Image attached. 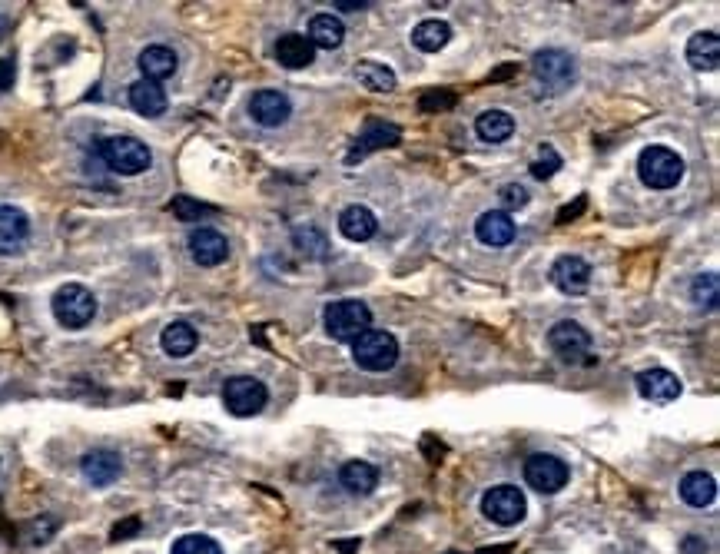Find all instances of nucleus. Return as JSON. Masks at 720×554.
Masks as SVG:
<instances>
[{
    "instance_id": "nucleus-6",
    "label": "nucleus",
    "mask_w": 720,
    "mask_h": 554,
    "mask_svg": "<svg viewBox=\"0 0 720 554\" xmlns=\"http://www.w3.org/2000/svg\"><path fill=\"white\" fill-rule=\"evenodd\" d=\"M482 515H485L488 521H495V525H502V528L518 525V521H525V515H528L525 491L515 488V485H495V488H488L485 498H482Z\"/></svg>"
},
{
    "instance_id": "nucleus-27",
    "label": "nucleus",
    "mask_w": 720,
    "mask_h": 554,
    "mask_svg": "<svg viewBox=\"0 0 720 554\" xmlns=\"http://www.w3.org/2000/svg\"><path fill=\"white\" fill-rule=\"evenodd\" d=\"M342 40H346V27H342L339 17H332V14L312 17V24H309V44L312 47L336 50V47H342Z\"/></svg>"
},
{
    "instance_id": "nucleus-41",
    "label": "nucleus",
    "mask_w": 720,
    "mask_h": 554,
    "mask_svg": "<svg viewBox=\"0 0 720 554\" xmlns=\"http://www.w3.org/2000/svg\"><path fill=\"white\" fill-rule=\"evenodd\" d=\"M339 10H362L365 4H336Z\"/></svg>"
},
{
    "instance_id": "nucleus-3",
    "label": "nucleus",
    "mask_w": 720,
    "mask_h": 554,
    "mask_svg": "<svg viewBox=\"0 0 720 554\" xmlns=\"http://www.w3.org/2000/svg\"><path fill=\"white\" fill-rule=\"evenodd\" d=\"M100 156H103V163H107L110 170L120 173V176H140V173L150 170V163H153L150 146H146L143 140H137V137H110V140H103L100 143Z\"/></svg>"
},
{
    "instance_id": "nucleus-23",
    "label": "nucleus",
    "mask_w": 720,
    "mask_h": 554,
    "mask_svg": "<svg viewBox=\"0 0 720 554\" xmlns=\"http://www.w3.org/2000/svg\"><path fill=\"white\" fill-rule=\"evenodd\" d=\"M176 67H180V60H176L173 50H170V47H163V44L146 47L143 54H140V70H143V80L160 83V80H166V77H173Z\"/></svg>"
},
{
    "instance_id": "nucleus-16",
    "label": "nucleus",
    "mask_w": 720,
    "mask_h": 554,
    "mask_svg": "<svg viewBox=\"0 0 720 554\" xmlns=\"http://www.w3.org/2000/svg\"><path fill=\"white\" fill-rule=\"evenodd\" d=\"M638 392H641V399L667 405V402H674L677 395H681V379H677L674 372H667V369L641 372L638 375Z\"/></svg>"
},
{
    "instance_id": "nucleus-20",
    "label": "nucleus",
    "mask_w": 720,
    "mask_h": 554,
    "mask_svg": "<svg viewBox=\"0 0 720 554\" xmlns=\"http://www.w3.org/2000/svg\"><path fill=\"white\" fill-rule=\"evenodd\" d=\"M312 57H316V47L309 44L306 34H283L276 40V60L283 64L286 70H302L312 64Z\"/></svg>"
},
{
    "instance_id": "nucleus-12",
    "label": "nucleus",
    "mask_w": 720,
    "mask_h": 554,
    "mask_svg": "<svg viewBox=\"0 0 720 554\" xmlns=\"http://www.w3.org/2000/svg\"><path fill=\"white\" fill-rule=\"evenodd\" d=\"M80 472L93 488H107L120 478L123 462L117 452H110V448H93V452L80 458Z\"/></svg>"
},
{
    "instance_id": "nucleus-40",
    "label": "nucleus",
    "mask_w": 720,
    "mask_h": 554,
    "mask_svg": "<svg viewBox=\"0 0 720 554\" xmlns=\"http://www.w3.org/2000/svg\"><path fill=\"white\" fill-rule=\"evenodd\" d=\"M701 551H704V541H701V538H687L684 554H701Z\"/></svg>"
},
{
    "instance_id": "nucleus-22",
    "label": "nucleus",
    "mask_w": 720,
    "mask_h": 554,
    "mask_svg": "<svg viewBox=\"0 0 720 554\" xmlns=\"http://www.w3.org/2000/svg\"><path fill=\"white\" fill-rule=\"evenodd\" d=\"M166 90L160 87V83H153V80H137L130 87V107L140 113V117H160V113L166 110Z\"/></svg>"
},
{
    "instance_id": "nucleus-7",
    "label": "nucleus",
    "mask_w": 720,
    "mask_h": 554,
    "mask_svg": "<svg viewBox=\"0 0 720 554\" xmlns=\"http://www.w3.org/2000/svg\"><path fill=\"white\" fill-rule=\"evenodd\" d=\"M266 402H269L266 385L253 379V375H233V379H226V385H223V405L236 418L259 415L266 409Z\"/></svg>"
},
{
    "instance_id": "nucleus-2",
    "label": "nucleus",
    "mask_w": 720,
    "mask_h": 554,
    "mask_svg": "<svg viewBox=\"0 0 720 554\" xmlns=\"http://www.w3.org/2000/svg\"><path fill=\"white\" fill-rule=\"evenodd\" d=\"M352 359L365 372H389L399 362V342L392 332L365 329L359 339H352Z\"/></svg>"
},
{
    "instance_id": "nucleus-24",
    "label": "nucleus",
    "mask_w": 720,
    "mask_h": 554,
    "mask_svg": "<svg viewBox=\"0 0 720 554\" xmlns=\"http://www.w3.org/2000/svg\"><path fill=\"white\" fill-rule=\"evenodd\" d=\"M160 346L170 359H186V355H193V349L200 346V336H196L190 322H170L160 336Z\"/></svg>"
},
{
    "instance_id": "nucleus-28",
    "label": "nucleus",
    "mask_w": 720,
    "mask_h": 554,
    "mask_svg": "<svg viewBox=\"0 0 720 554\" xmlns=\"http://www.w3.org/2000/svg\"><path fill=\"white\" fill-rule=\"evenodd\" d=\"M448 40H452V27H448L445 20H422V24H415L412 30V44L415 50H422V54H438Z\"/></svg>"
},
{
    "instance_id": "nucleus-4",
    "label": "nucleus",
    "mask_w": 720,
    "mask_h": 554,
    "mask_svg": "<svg viewBox=\"0 0 720 554\" xmlns=\"http://www.w3.org/2000/svg\"><path fill=\"white\" fill-rule=\"evenodd\" d=\"M54 316L64 329H83L97 316V296L80 282H67L54 296Z\"/></svg>"
},
{
    "instance_id": "nucleus-33",
    "label": "nucleus",
    "mask_w": 720,
    "mask_h": 554,
    "mask_svg": "<svg viewBox=\"0 0 720 554\" xmlns=\"http://www.w3.org/2000/svg\"><path fill=\"white\" fill-rule=\"evenodd\" d=\"M691 296H694V302H701V306L717 309V276L714 273L697 276L694 286H691Z\"/></svg>"
},
{
    "instance_id": "nucleus-5",
    "label": "nucleus",
    "mask_w": 720,
    "mask_h": 554,
    "mask_svg": "<svg viewBox=\"0 0 720 554\" xmlns=\"http://www.w3.org/2000/svg\"><path fill=\"white\" fill-rule=\"evenodd\" d=\"M372 326V309L359 299H339L326 309V332L336 342L359 339Z\"/></svg>"
},
{
    "instance_id": "nucleus-10",
    "label": "nucleus",
    "mask_w": 720,
    "mask_h": 554,
    "mask_svg": "<svg viewBox=\"0 0 720 554\" xmlns=\"http://www.w3.org/2000/svg\"><path fill=\"white\" fill-rule=\"evenodd\" d=\"M249 117H253L259 127H283V123L292 117V103L283 90H259L249 100Z\"/></svg>"
},
{
    "instance_id": "nucleus-29",
    "label": "nucleus",
    "mask_w": 720,
    "mask_h": 554,
    "mask_svg": "<svg viewBox=\"0 0 720 554\" xmlns=\"http://www.w3.org/2000/svg\"><path fill=\"white\" fill-rule=\"evenodd\" d=\"M475 133L485 143H505L511 133H515V120L505 110H485L482 117L475 120Z\"/></svg>"
},
{
    "instance_id": "nucleus-1",
    "label": "nucleus",
    "mask_w": 720,
    "mask_h": 554,
    "mask_svg": "<svg viewBox=\"0 0 720 554\" xmlns=\"http://www.w3.org/2000/svg\"><path fill=\"white\" fill-rule=\"evenodd\" d=\"M638 176L651 190H674L684 180V160L667 146H644L638 156Z\"/></svg>"
},
{
    "instance_id": "nucleus-14",
    "label": "nucleus",
    "mask_w": 720,
    "mask_h": 554,
    "mask_svg": "<svg viewBox=\"0 0 720 554\" xmlns=\"http://www.w3.org/2000/svg\"><path fill=\"white\" fill-rule=\"evenodd\" d=\"M30 236V219L24 209L0 206V256H14L24 249Z\"/></svg>"
},
{
    "instance_id": "nucleus-25",
    "label": "nucleus",
    "mask_w": 720,
    "mask_h": 554,
    "mask_svg": "<svg viewBox=\"0 0 720 554\" xmlns=\"http://www.w3.org/2000/svg\"><path fill=\"white\" fill-rule=\"evenodd\" d=\"M339 482L349 495H372L379 488V468L369 462H346L339 472Z\"/></svg>"
},
{
    "instance_id": "nucleus-8",
    "label": "nucleus",
    "mask_w": 720,
    "mask_h": 554,
    "mask_svg": "<svg viewBox=\"0 0 720 554\" xmlns=\"http://www.w3.org/2000/svg\"><path fill=\"white\" fill-rule=\"evenodd\" d=\"M531 70H535L538 83L548 93H561L575 83V60H571L565 50H538L531 57Z\"/></svg>"
},
{
    "instance_id": "nucleus-17",
    "label": "nucleus",
    "mask_w": 720,
    "mask_h": 554,
    "mask_svg": "<svg viewBox=\"0 0 720 554\" xmlns=\"http://www.w3.org/2000/svg\"><path fill=\"white\" fill-rule=\"evenodd\" d=\"M475 236H478V243H485L492 249L508 246L511 239H515V223H511V216L505 213V209H488V213L478 216Z\"/></svg>"
},
{
    "instance_id": "nucleus-32",
    "label": "nucleus",
    "mask_w": 720,
    "mask_h": 554,
    "mask_svg": "<svg viewBox=\"0 0 720 554\" xmlns=\"http://www.w3.org/2000/svg\"><path fill=\"white\" fill-rule=\"evenodd\" d=\"M170 554H223V548L210 535H183L180 541H173Z\"/></svg>"
},
{
    "instance_id": "nucleus-19",
    "label": "nucleus",
    "mask_w": 720,
    "mask_h": 554,
    "mask_svg": "<svg viewBox=\"0 0 720 554\" xmlns=\"http://www.w3.org/2000/svg\"><path fill=\"white\" fill-rule=\"evenodd\" d=\"M375 229H379V219L369 206H346L339 216V233L352 239V243H365V239L375 236Z\"/></svg>"
},
{
    "instance_id": "nucleus-34",
    "label": "nucleus",
    "mask_w": 720,
    "mask_h": 554,
    "mask_svg": "<svg viewBox=\"0 0 720 554\" xmlns=\"http://www.w3.org/2000/svg\"><path fill=\"white\" fill-rule=\"evenodd\" d=\"M558 166H561V156L555 153V146H545L541 160L531 163V176H535V180H548V176H555Z\"/></svg>"
},
{
    "instance_id": "nucleus-9",
    "label": "nucleus",
    "mask_w": 720,
    "mask_h": 554,
    "mask_svg": "<svg viewBox=\"0 0 720 554\" xmlns=\"http://www.w3.org/2000/svg\"><path fill=\"white\" fill-rule=\"evenodd\" d=\"M568 478H571L568 465L555 455L538 452L525 462V482L535 491H541V495H555V491L568 485Z\"/></svg>"
},
{
    "instance_id": "nucleus-15",
    "label": "nucleus",
    "mask_w": 720,
    "mask_h": 554,
    "mask_svg": "<svg viewBox=\"0 0 720 554\" xmlns=\"http://www.w3.org/2000/svg\"><path fill=\"white\" fill-rule=\"evenodd\" d=\"M190 256H193L200 266H219V263H226V256H229L226 236L216 233V229H210V226L193 229V233H190Z\"/></svg>"
},
{
    "instance_id": "nucleus-36",
    "label": "nucleus",
    "mask_w": 720,
    "mask_h": 554,
    "mask_svg": "<svg viewBox=\"0 0 720 554\" xmlns=\"http://www.w3.org/2000/svg\"><path fill=\"white\" fill-rule=\"evenodd\" d=\"M502 203L508 209H521V206H528V190L525 186H518V183H508L502 186Z\"/></svg>"
},
{
    "instance_id": "nucleus-11",
    "label": "nucleus",
    "mask_w": 720,
    "mask_h": 554,
    "mask_svg": "<svg viewBox=\"0 0 720 554\" xmlns=\"http://www.w3.org/2000/svg\"><path fill=\"white\" fill-rule=\"evenodd\" d=\"M548 342L551 349H555V355H561L565 362H584V355L591 349V336L571 319L558 322V326L548 332Z\"/></svg>"
},
{
    "instance_id": "nucleus-35",
    "label": "nucleus",
    "mask_w": 720,
    "mask_h": 554,
    "mask_svg": "<svg viewBox=\"0 0 720 554\" xmlns=\"http://www.w3.org/2000/svg\"><path fill=\"white\" fill-rule=\"evenodd\" d=\"M173 213H176V216H183L186 223H190V219L203 216V213H210V206H200V203H193L190 196H176V200H173Z\"/></svg>"
},
{
    "instance_id": "nucleus-26",
    "label": "nucleus",
    "mask_w": 720,
    "mask_h": 554,
    "mask_svg": "<svg viewBox=\"0 0 720 554\" xmlns=\"http://www.w3.org/2000/svg\"><path fill=\"white\" fill-rule=\"evenodd\" d=\"M681 498H684L691 508L714 505V498H717L714 475H707V472H687V475L681 478Z\"/></svg>"
},
{
    "instance_id": "nucleus-18",
    "label": "nucleus",
    "mask_w": 720,
    "mask_h": 554,
    "mask_svg": "<svg viewBox=\"0 0 720 554\" xmlns=\"http://www.w3.org/2000/svg\"><path fill=\"white\" fill-rule=\"evenodd\" d=\"M399 140H402L399 127H392V123H385V120H369L365 130L359 133L356 150L349 153V160H359V156L372 153V150H385V146H399Z\"/></svg>"
},
{
    "instance_id": "nucleus-39",
    "label": "nucleus",
    "mask_w": 720,
    "mask_h": 554,
    "mask_svg": "<svg viewBox=\"0 0 720 554\" xmlns=\"http://www.w3.org/2000/svg\"><path fill=\"white\" fill-rule=\"evenodd\" d=\"M14 83V60H0V87H10Z\"/></svg>"
},
{
    "instance_id": "nucleus-30",
    "label": "nucleus",
    "mask_w": 720,
    "mask_h": 554,
    "mask_svg": "<svg viewBox=\"0 0 720 554\" xmlns=\"http://www.w3.org/2000/svg\"><path fill=\"white\" fill-rule=\"evenodd\" d=\"M356 77H359V83L365 90H372V93H389V90H395V73L385 67V64H379V60H359V67H356Z\"/></svg>"
},
{
    "instance_id": "nucleus-31",
    "label": "nucleus",
    "mask_w": 720,
    "mask_h": 554,
    "mask_svg": "<svg viewBox=\"0 0 720 554\" xmlns=\"http://www.w3.org/2000/svg\"><path fill=\"white\" fill-rule=\"evenodd\" d=\"M292 243H296V249L306 259H326L329 256V239L316 226H299L296 233H292Z\"/></svg>"
},
{
    "instance_id": "nucleus-38",
    "label": "nucleus",
    "mask_w": 720,
    "mask_h": 554,
    "mask_svg": "<svg viewBox=\"0 0 720 554\" xmlns=\"http://www.w3.org/2000/svg\"><path fill=\"white\" fill-rule=\"evenodd\" d=\"M137 531H140V518H130V521H123V525H117L110 531V541H123V538L137 535Z\"/></svg>"
},
{
    "instance_id": "nucleus-21",
    "label": "nucleus",
    "mask_w": 720,
    "mask_h": 554,
    "mask_svg": "<svg viewBox=\"0 0 720 554\" xmlns=\"http://www.w3.org/2000/svg\"><path fill=\"white\" fill-rule=\"evenodd\" d=\"M687 64L694 70H717L720 64V40L714 30H704V34H694L687 40Z\"/></svg>"
},
{
    "instance_id": "nucleus-13",
    "label": "nucleus",
    "mask_w": 720,
    "mask_h": 554,
    "mask_svg": "<svg viewBox=\"0 0 720 554\" xmlns=\"http://www.w3.org/2000/svg\"><path fill=\"white\" fill-rule=\"evenodd\" d=\"M551 282L565 296H581L591 286V266L581 256H558L555 266H551Z\"/></svg>"
},
{
    "instance_id": "nucleus-37",
    "label": "nucleus",
    "mask_w": 720,
    "mask_h": 554,
    "mask_svg": "<svg viewBox=\"0 0 720 554\" xmlns=\"http://www.w3.org/2000/svg\"><path fill=\"white\" fill-rule=\"evenodd\" d=\"M452 103H455L452 93H425L422 110H445V107H452Z\"/></svg>"
}]
</instances>
